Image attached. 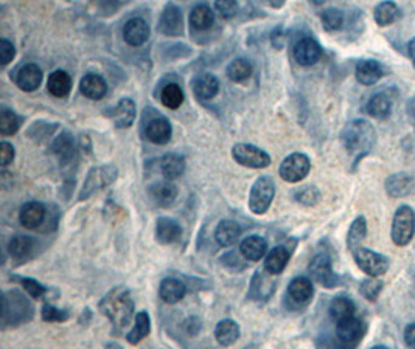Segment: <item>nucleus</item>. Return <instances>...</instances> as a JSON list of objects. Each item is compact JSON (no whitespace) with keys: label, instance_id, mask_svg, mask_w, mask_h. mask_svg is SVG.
<instances>
[{"label":"nucleus","instance_id":"obj_1","mask_svg":"<svg viewBox=\"0 0 415 349\" xmlns=\"http://www.w3.org/2000/svg\"><path fill=\"white\" fill-rule=\"evenodd\" d=\"M100 311L110 323H112L115 333L125 329L131 323L134 317V300L131 292L126 287L117 286L103 296L100 301Z\"/></svg>","mask_w":415,"mask_h":349},{"label":"nucleus","instance_id":"obj_2","mask_svg":"<svg viewBox=\"0 0 415 349\" xmlns=\"http://www.w3.org/2000/svg\"><path fill=\"white\" fill-rule=\"evenodd\" d=\"M377 132L366 120H355L348 123L341 132V142L350 154L362 157L373 148Z\"/></svg>","mask_w":415,"mask_h":349},{"label":"nucleus","instance_id":"obj_3","mask_svg":"<svg viewBox=\"0 0 415 349\" xmlns=\"http://www.w3.org/2000/svg\"><path fill=\"white\" fill-rule=\"evenodd\" d=\"M33 306L19 290H8L2 295V328L19 326L33 318Z\"/></svg>","mask_w":415,"mask_h":349},{"label":"nucleus","instance_id":"obj_4","mask_svg":"<svg viewBox=\"0 0 415 349\" xmlns=\"http://www.w3.org/2000/svg\"><path fill=\"white\" fill-rule=\"evenodd\" d=\"M117 177H119V170H117L115 165H102V166L92 168L84 180L83 188L80 191L78 201L89 199V197L98 193V191H102L106 188V186L112 185Z\"/></svg>","mask_w":415,"mask_h":349},{"label":"nucleus","instance_id":"obj_5","mask_svg":"<svg viewBox=\"0 0 415 349\" xmlns=\"http://www.w3.org/2000/svg\"><path fill=\"white\" fill-rule=\"evenodd\" d=\"M276 196V183L270 176H261L254 182L249 193V209L254 214H265Z\"/></svg>","mask_w":415,"mask_h":349},{"label":"nucleus","instance_id":"obj_6","mask_svg":"<svg viewBox=\"0 0 415 349\" xmlns=\"http://www.w3.org/2000/svg\"><path fill=\"white\" fill-rule=\"evenodd\" d=\"M415 235V213L409 205L396 209L392 220V241L395 246H407Z\"/></svg>","mask_w":415,"mask_h":349},{"label":"nucleus","instance_id":"obj_7","mask_svg":"<svg viewBox=\"0 0 415 349\" xmlns=\"http://www.w3.org/2000/svg\"><path fill=\"white\" fill-rule=\"evenodd\" d=\"M232 157L238 165L252 168V170H261L271 165V157L266 151L248 143H237L232 148Z\"/></svg>","mask_w":415,"mask_h":349},{"label":"nucleus","instance_id":"obj_8","mask_svg":"<svg viewBox=\"0 0 415 349\" xmlns=\"http://www.w3.org/2000/svg\"><path fill=\"white\" fill-rule=\"evenodd\" d=\"M309 170H311V160L308 159V155L303 153H294L282 161L278 174L285 182L299 183L308 176Z\"/></svg>","mask_w":415,"mask_h":349},{"label":"nucleus","instance_id":"obj_9","mask_svg":"<svg viewBox=\"0 0 415 349\" xmlns=\"http://www.w3.org/2000/svg\"><path fill=\"white\" fill-rule=\"evenodd\" d=\"M308 273L316 283L327 289H333L339 284V276L333 272L330 255L325 252L313 256V259L308 264Z\"/></svg>","mask_w":415,"mask_h":349},{"label":"nucleus","instance_id":"obj_10","mask_svg":"<svg viewBox=\"0 0 415 349\" xmlns=\"http://www.w3.org/2000/svg\"><path fill=\"white\" fill-rule=\"evenodd\" d=\"M355 261L359 269L372 278H378L384 275L389 269V259L384 255L373 252L370 248L359 247L353 252Z\"/></svg>","mask_w":415,"mask_h":349},{"label":"nucleus","instance_id":"obj_11","mask_svg":"<svg viewBox=\"0 0 415 349\" xmlns=\"http://www.w3.org/2000/svg\"><path fill=\"white\" fill-rule=\"evenodd\" d=\"M366 333V326L359 318L350 317L336 323V337L342 349H353Z\"/></svg>","mask_w":415,"mask_h":349},{"label":"nucleus","instance_id":"obj_12","mask_svg":"<svg viewBox=\"0 0 415 349\" xmlns=\"http://www.w3.org/2000/svg\"><path fill=\"white\" fill-rule=\"evenodd\" d=\"M292 55H294L297 64H300L303 67H311L322 56V49H320L319 42L314 38L303 36L294 44Z\"/></svg>","mask_w":415,"mask_h":349},{"label":"nucleus","instance_id":"obj_13","mask_svg":"<svg viewBox=\"0 0 415 349\" xmlns=\"http://www.w3.org/2000/svg\"><path fill=\"white\" fill-rule=\"evenodd\" d=\"M159 31L167 36H179L184 33V14L178 5H165L159 19Z\"/></svg>","mask_w":415,"mask_h":349},{"label":"nucleus","instance_id":"obj_14","mask_svg":"<svg viewBox=\"0 0 415 349\" xmlns=\"http://www.w3.org/2000/svg\"><path fill=\"white\" fill-rule=\"evenodd\" d=\"M150 25L142 17H132L123 27V39L128 45L140 47L150 38Z\"/></svg>","mask_w":415,"mask_h":349},{"label":"nucleus","instance_id":"obj_15","mask_svg":"<svg viewBox=\"0 0 415 349\" xmlns=\"http://www.w3.org/2000/svg\"><path fill=\"white\" fill-rule=\"evenodd\" d=\"M14 83L23 92H34L43 83V70L36 64H23L14 75Z\"/></svg>","mask_w":415,"mask_h":349},{"label":"nucleus","instance_id":"obj_16","mask_svg":"<svg viewBox=\"0 0 415 349\" xmlns=\"http://www.w3.org/2000/svg\"><path fill=\"white\" fill-rule=\"evenodd\" d=\"M314 287L311 279L307 276H296L288 286V298L297 306H305L311 301Z\"/></svg>","mask_w":415,"mask_h":349},{"label":"nucleus","instance_id":"obj_17","mask_svg":"<svg viewBox=\"0 0 415 349\" xmlns=\"http://www.w3.org/2000/svg\"><path fill=\"white\" fill-rule=\"evenodd\" d=\"M191 89L198 100L201 101L213 100L220 92V81L212 73H204L193 79Z\"/></svg>","mask_w":415,"mask_h":349},{"label":"nucleus","instance_id":"obj_18","mask_svg":"<svg viewBox=\"0 0 415 349\" xmlns=\"http://www.w3.org/2000/svg\"><path fill=\"white\" fill-rule=\"evenodd\" d=\"M148 194L151 197V201H153L157 207L168 208L171 207L178 199V188L176 185L163 180V182H156L151 185L148 190Z\"/></svg>","mask_w":415,"mask_h":349},{"label":"nucleus","instance_id":"obj_19","mask_svg":"<svg viewBox=\"0 0 415 349\" xmlns=\"http://www.w3.org/2000/svg\"><path fill=\"white\" fill-rule=\"evenodd\" d=\"M136 104H134L131 98H123V100H120L119 104L112 109L110 118H112L117 129H128V127H131L134 121H136Z\"/></svg>","mask_w":415,"mask_h":349},{"label":"nucleus","instance_id":"obj_20","mask_svg":"<svg viewBox=\"0 0 415 349\" xmlns=\"http://www.w3.org/2000/svg\"><path fill=\"white\" fill-rule=\"evenodd\" d=\"M291 255H292V247H288L286 244L274 247L271 252L268 253L265 259V270L272 276L280 275V273L285 270V267L288 266Z\"/></svg>","mask_w":415,"mask_h":349},{"label":"nucleus","instance_id":"obj_21","mask_svg":"<svg viewBox=\"0 0 415 349\" xmlns=\"http://www.w3.org/2000/svg\"><path fill=\"white\" fill-rule=\"evenodd\" d=\"M384 68L381 64L373 60H364L356 64L355 77L362 86H373L383 78Z\"/></svg>","mask_w":415,"mask_h":349},{"label":"nucleus","instance_id":"obj_22","mask_svg":"<svg viewBox=\"0 0 415 349\" xmlns=\"http://www.w3.org/2000/svg\"><path fill=\"white\" fill-rule=\"evenodd\" d=\"M415 186V180L407 172H396L389 176V179L386 180V191L390 197H405L407 194H411L414 191Z\"/></svg>","mask_w":415,"mask_h":349},{"label":"nucleus","instance_id":"obj_23","mask_svg":"<svg viewBox=\"0 0 415 349\" xmlns=\"http://www.w3.org/2000/svg\"><path fill=\"white\" fill-rule=\"evenodd\" d=\"M171 125L163 116H156L145 127V135L154 144H167L171 140Z\"/></svg>","mask_w":415,"mask_h":349},{"label":"nucleus","instance_id":"obj_24","mask_svg":"<svg viewBox=\"0 0 415 349\" xmlns=\"http://www.w3.org/2000/svg\"><path fill=\"white\" fill-rule=\"evenodd\" d=\"M180 235H182V229L176 222V220L167 216L157 218L156 222V240L162 246H168V244L176 242Z\"/></svg>","mask_w":415,"mask_h":349},{"label":"nucleus","instance_id":"obj_25","mask_svg":"<svg viewBox=\"0 0 415 349\" xmlns=\"http://www.w3.org/2000/svg\"><path fill=\"white\" fill-rule=\"evenodd\" d=\"M45 207L40 202H27L25 205H22L21 213H19V220L25 229H38V227L44 222L45 219Z\"/></svg>","mask_w":415,"mask_h":349},{"label":"nucleus","instance_id":"obj_26","mask_svg":"<svg viewBox=\"0 0 415 349\" xmlns=\"http://www.w3.org/2000/svg\"><path fill=\"white\" fill-rule=\"evenodd\" d=\"M241 236V227L230 219L221 220L215 230V240L221 247H232Z\"/></svg>","mask_w":415,"mask_h":349},{"label":"nucleus","instance_id":"obj_27","mask_svg":"<svg viewBox=\"0 0 415 349\" xmlns=\"http://www.w3.org/2000/svg\"><path fill=\"white\" fill-rule=\"evenodd\" d=\"M80 90L89 100H102L108 92V84L103 77L95 73H87L80 83Z\"/></svg>","mask_w":415,"mask_h":349},{"label":"nucleus","instance_id":"obj_28","mask_svg":"<svg viewBox=\"0 0 415 349\" xmlns=\"http://www.w3.org/2000/svg\"><path fill=\"white\" fill-rule=\"evenodd\" d=\"M185 294H187L185 284L178 278L168 276L161 283L159 295L167 305H176V302L184 298Z\"/></svg>","mask_w":415,"mask_h":349},{"label":"nucleus","instance_id":"obj_29","mask_svg":"<svg viewBox=\"0 0 415 349\" xmlns=\"http://www.w3.org/2000/svg\"><path fill=\"white\" fill-rule=\"evenodd\" d=\"M268 252V241L259 235L248 236L239 244V253L248 261H260Z\"/></svg>","mask_w":415,"mask_h":349},{"label":"nucleus","instance_id":"obj_30","mask_svg":"<svg viewBox=\"0 0 415 349\" xmlns=\"http://www.w3.org/2000/svg\"><path fill=\"white\" fill-rule=\"evenodd\" d=\"M34 246H36V241L32 236L16 235L8 241L7 250L14 261H23L33 253Z\"/></svg>","mask_w":415,"mask_h":349},{"label":"nucleus","instance_id":"obj_31","mask_svg":"<svg viewBox=\"0 0 415 349\" xmlns=\"http://www.w3.org/2000/svg\"><path fill=\"white\" fill-rule=\"evenodd\" d=\"M239 334H241L239 324L230 318L221 320L215 328V339L221 346L233 345V343L239 339Z\"/></svg>","mask_w":415,"mask_h":349},{"label":"nucleus","instance_id":"obj_32","mask_svg":"<svg viewBox=\"0 0 415 349\" xmlns=\"http://www.w3.org/2000/svg\"><path fill=\"white\" fill-rule=\"evenodd\" d=\"M185 171V160L179 154H165L161 159V172L167 182L176 180Z\"/></svg>","mask_w":415,"mask_h":349},{"label":"nucleus","instance_id":"obj_33","mask_svg":"<svg viewBox=\"0 0 415 349\" xmlns=\"http://www.w3.org/2000/svg\"><path fill=\"white\" fill-rule=\"evenodd\" d=\"M189 22L193 30H198V31L209 30V28L215 23V13L206 3L196 5V7L190 11Z\"/></svg>","mask_w":415,"mask_h":349},{"label":"nucleus","instance_id":"obj_34","mask_svg":"<svg viewBox=\"0 0 415 349\" xmlns=\"http://www.w3.org/2000/svg\"><path fill=\"white\" fill-rule=\"evenodd\" d=\"M47 89L55 98H66L72 89V78L64 70H55L47 81Z\"/></svg>","mask_w":415,"mask_h":349},{"label":"nucleus","instance_id":"obj_35","mask_svg":"<svg viewBox=\"0 0 415 349\" xmlns=\"http://www.w3.org/2000/svg\"><path fill=\"white\" fill-rule=\"evenodd\" d=\"M366 110H367V114L373 116V118L384 120V118H388L390 112H392V100H390V96L388 95V93L379 92V93H377V95H373L370 98L369 103H367V106H366Z\"/></svg>","mask_w":415,"mask_h":349},{"label":"nucleus","instance_id":"obj_36","mask_svg":"<svg viewBox=\"0 0 415 349\" xmlns=\"http://www.w3.org/2000/svg\"><path fill=\"white\" fill-rule=\"evenodd\" d=\"M51 153L60 157L64 163L73 160V157L77 155V149H75V138L72 133L62 132L60 137H56L55 142L51 143Z\"/></svg>","mask_w":415,"mask_h":349},{"label":"nucleus","instance_id":"obj_37","mask_svg":"<svg viewBox=\"0 0 415 349\" xmlns=\"http://www.w3.org/2000/svg\"><path fill=\"white\" fill-rule=\"evenodd\" d=\"M355 311H356V306L355 302L348 298V296H336L335 300H333L330 302L329 306V313L331 320H335L336 323L342 322V320L346 318H350V317H355Z\"/></svg>","mask_w":415,"mask_h":349},{"label":"nucleus","instance_id":"obj_38","mask_svg":"<svg viewBox=\"0 0 415 349\" xmlns=\"http://www.w3.org/2000/svg\"><path fill=\"white\" fill-rule=\"evenodd\" d=\"M151 333V320L150 315L145 311L137 312L136 318H134V326L132 329L128 333L126 340L131 343V345H139L145 337H148Z\"/></svg>","mask_w":415,"mask_h":349},{"label":"nucleus","instance_id":"obj_39","mask_svg":"<svg viewBox=\"0 0 415 349\" xmlns=\"http://www.w3.org/2000/svg\"><path fill=\"white\" fill-rule=\"evenodd\" d=\"M254 72V66L252 62L244 60V57H238V60H233L229 66H227V78L233 83H244V81L249 79L252 77Z\"/></svg>","mask_w":415,"mask_h":349},{"label":"nucleus","instance_id":"obj_40","mask_svg":"<svg viewBox=\"0 0 415 349\" xmlns=\"http://www.w3.org/2000/svg\"><path fill=\"white\" fill-rule=\"evenodd\" d=\"M373 14H375V22L379 27H388L400 19L401 11L394 2H381L377 5Z\"/></svg>","mask_w":415,"mask_h":349},{"label":"nucleus","instance_id":"obj_41","mask_svg":"<svg viewBox=\"0 0 415 349\" xmlns=\"http://www.w3.org/2000/svg\"><path fill=\"white\" fill-rule=\"evenodd\" d=\"M367 235V222L364 216H358L356 218L352 225H350L348 235H347V246L348 248L355 252L356 248H359V244L364 241V237Z\"/></svg>","mask_w":415,"mask_h":349},{"label":"nucleus","instance_id":"obj_42","mask_svg":"<svg viewBox=\"0 0 415 349\" xmlns=\"http://www.w3.org/2000/svg\"><path fill=\"white\" fill-rule=\"evenodd\" d=\"M161 101L168 109H178L184 103V92L179 84H167L161 92Z\"/></svg>","mask_w":415,"mask_h":349},{"label":"nucleus","instance_id":"obj_43","mask_svg":"<svg viewBox=\"0 0 415 349\" xmlns=\"http://www.w3.org/2000/svg\"><path fill=\"white\" fill-rule=\"evenodd\" d=\"M320 21L327 31H339L346 23V16L339 8H327L320 14Z\"/></svg>","mask_w":415,"mask_h":349},{"label":"nucleus","instance_id":"obj_44","mask_svg":"<svg viewBox=\"0 0 415 349\" xmlns=\"http://www.w3.org/2000/svg\"><path fill=\"white\" fill-rule=\"evenodd\" d=\"M265 272L266 270H263V272L259 270L255 273V276L252 278V284H250V292H249L250 298L259 300V301L270 298V295L265 292V287L266 286L271 287V286H274V284L270 281V278L266 276Z\"/></svg>","mask_w":415,"mask_h":349},{"label":"nucleus","instance_id":"obj_45","mask_svg":"<svg viewBox=\"0 0 415 349\" xmlns=\"http://www.w3.org/2000/svg\"><path fill=\"white\" fill-rule=\"evenodd\" d=\"M21 127V118L13 110L2 109L0 110V132L3 135H14Z\"/></svg>","mask_w":415,"mask_h":349},{"label":"nucleus","instance_id":"obj_46","mask_svg":"<svg viewBox=\"0 0 415 349\" xmlns=\"http://www.w3.org/2000/svg\"><path fill=\"white\" fill-rule=\"evenodd\" d=\"M381 290H383V283L377 278L366 279V281L361 283V287H359L361 295L366 296L369 301H375L379 294H381Z\"/></svg>","mask_w":415,"mask_h":349},{"label":"nucleus","instance_id":"obj_47","mask_svg":"<svg viewBox=\"0 0 415 349\" xmlns=\"http://www.w3.org/2000/svg\"><path fill=\"white\" fill-rule=\"evenodd\" d=\"M294 199L297 202L303 203V205L311 207V205H316V203L319 202L320 193L318 191V188H316V186H303V188H300L299 191H296Z\"/></svg>","mask_w":415,"mask_h":349},{"label":"nucleus","instance_id":"obj_48","mask_svg":"<svg viewBox=\"0 0 415 349\" xmlns=\"http://www.w3.org/2000/svg\"><path fill=\"white\" fill-rule=\"evenodd\" d=\"M40 315H43L44 322H50V323H55V322L61 323V322H66L69 318V313L66 311L58 309V307H55L54 305H49V302H45L43 306Z\"/></svg>","mask_w":415,"mask_h":349},{"label":"nucleus","instance_id":"obj_49","mask_svg":"<svg viewBox=\"0 0 415 349\" xmlns=\"http://www.w3.org/2000/svg\"><path fill=\"white\" fill-rule=\"evenodd\" d=\"M19 283L22 284V287L25 289V292L30 295L33 300L43 298V296L47 292V289L43 286V284L36 281V279H33V278H21Z\"/></svg>","mask_w":415,"mask_h":349},{"label":"nucleus","instance_id":"obj_50","mask_svg":"<svg viewBox=\"0 0 415 349\" xmlns=\"http://www.w3.org/2000/svg\"><path fill=\"white\" fill-rule=\"evenodd\" d=\"M14 55L16 49L13 42H10L8 39H0V64H2V67H7L13 61Z\"/></svg>","mask_w":415,"mask_h":349},{"label":"nucleus","instance_id":"obj_51","mask_svg":"<svg viewBox=\"0 0 415 349\" xmlns=\"http://www.w3.org/2000/svg\"><path fill=\"white\" fill-rule=\"evenodd\" d=\"M215 8L218 13L224 17V19H230V17H233L237 14L238 11V3L235 2V0H226V2H223V0H220V2L215 3Z\"/></svg>","mask_w":415,"mask_h":349},{"label":"nucleus","instance_id":"obj_52","mask_svg":"<svg viewBox=\"0 0 415 349\" xmlns=\"http://www.w3.org/2000/svg\"><path fill=\"white\" fill-rule=\"evenodd\" d=\"M14 148L13 144H10L7 142L0 143V160H2V166H8L13 163L14 160Z\"/></svg>","mask_w":415,"mask_h":349},{"label":"nucleus","instance_id":"obj_53","mask_svg":"<svg viewBox=\"0 0 415 349\" xmlns=\"http://www.w3.org/2000/svg\"><path fill=\"white\" fill-rule=\"evenodd\" d=\"M201 329H202V324H201V320L198 317H189L184 322V331L191 337L200 334Z\"/></svg>","mask_w":415,"mask_h":349},{"label":"nucleus","instance_id":"obj_54","mask_svg":"<svg viewBox=\"0 0 415 349\" xmlns=\"http://www.w3.org/2000/svg\"><path fill=\"white\" fill-rule=\"evenodd\" d=\"M405 343L411 349H415V323H411V324L406 326V329H405Z\"/></svg>","mask_w":415,"mask_h":349},{"label":"nucleus","instance_id":"obj_55","mask_svg":"<svg viewBox=\"0 0 415 349\" xmlns=\"http://www.w3.org/2000/svg\"><path fill=\"white\" fill-rule=\"evenodd\" d=\"M407 51H409V56H411L412 60H414V62H415V38H412L411 40H409Z\"/></svg>","mask_w":415,"mask_h":349},{"label":"nucleus","instance_id":"obj_56","mask_svg":"<svg viewBox=\"0 0 415 349\" xmlns=\"http://www.w3.org/2000/svg\"><path fill=\"white\" fill-rule=\"evenodd\" d=\"M243 349H260V348H259V345H255V343H250V345L244 346Z\"/></svg>","mask_w":415,"mask_h":349},{"label":"nucleus","instance_id":"obj_57","mask_svg":"<svg viewBox=\"0 0 415 349\" xmlns=\"http://www.w3.org/2000/svg\"><path fill=\"white\" fill-rule=\"evenodd\" d=\"M372 349H389L388 346H383V345H378V346H373Z\"/></svg>","mask_w":415,"mask_h":349},{"label":"nucleus","instance_id":"obj_58","mask_svg":"<svg viewBox=\"0 0 415 349\" xmlns=\"http://www.w3.org/2000/svg\"><path fill=\"white\" fill-rule=\"evenodd\" d=\"M414 66H415V62H414Z\"/></svg>","mask_w":415,"mask_h":349}]
</instances>
